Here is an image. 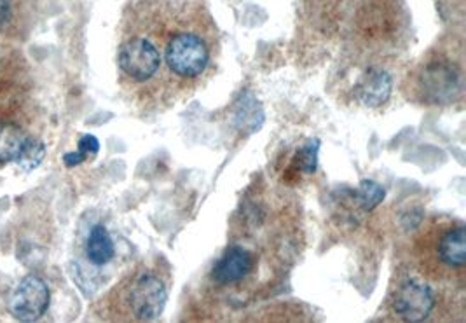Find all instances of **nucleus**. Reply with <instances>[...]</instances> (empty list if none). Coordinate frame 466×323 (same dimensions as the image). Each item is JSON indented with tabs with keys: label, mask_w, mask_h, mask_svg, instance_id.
Instances as JSON below:
<instances>
[{
	"label": "nucleus",
	"mask_w": 466,
	"mask_h": 323,
	"mask_svg": "<svg viewBox=\"0 0 466 323\" xmlns=\"http://www.w3.org/2000/svg\"><path fill=\"white\" fill-rule=\"evenodd\" d=\"M51 294L46 281L35 275L25 277L9 299V311L20 322H37L49 308Z\"/></svg>",
	"instance_id": "obj_7"
},
{
	"label": "nucleus",
	"mask_w": 466,
	"mask_h": 323,
	"mask_svg": "<svg viewBox=\"0 0 466 323\" xmlns=\"http://www.w3.org/2000/svg\"><path fill=\"white\" fill-rule=\"evenodd\" d=\"M116 256V247L104 224L91 227L86 239V257L95 266H106Z\"/></svg>",
	"instance_id": "obj_12"
},
{
	"label": "nucleus",
	"mask_w": 466,
	"mask_h": 323,
	"mask_svg": "<svg viewBox=\"0 0 466 323\" xmlns=\"http://www.w3.org/2000/svg\"><path fill=\"white\" fill-rule=\"evenodd\" d=\"M44 152L28 112V98L0 107V165L18 163L30 172L41 165Z\"/></svg>",
	"instance_id": "obj_2"
},
{
	"label": "nucleus",
	"mask_w": 466,
	"mask_h": 323,
	"mask_svg": "<svg viewBox=\"0 0 466 323\" xmlns=\"http://www.w3.org/2000/svg\"><path fill=\"white\" fill-rule=\"evenodd\" d=\"M407 83L409 100L424 106H449L463 95V64L447 53L433 51L409 74Z\"/></svg>",
	"instance_id": "obj_1"
},
{
	"label": "nucleus",
	"mask_w": 466,
	"mask_h": 323,
	"mask_svg": "<svg viewBox=\"0 0 466 323\" xmlns=\"http://www.w3.org/2000/svg\"><path fill=\"white\" fill-rule=\"evenodd\" d=\"M255 264H257V257L252 250L241 245H233L224 252L222 257L215 262L212 280L220 287L236 285L252 275Z\"/></svg>",
	"instance_id": "obj_9"
},
{
	"label": "nucleus",
	"mask_w": 466,
	"mask_h": 323,
	"mask_svg": "<svg viewBox=\"0 0 466 323\" xmlns=\"http://www.w3.org/2000/svg\"><path fill=\"white\" fill-rule=\"evenodd\" d=\"M16 23V7L13 0H0V35L9 34Z\"/></svg>",
	"instance_id": "obj_15"
},
{
	"label": "nucleus",
	"mask_w": 466,
	"mask_h": 323,
	"mask_svg": "<svg viewBox=\"0 0 466 323\" xmlns=\"http://www.w3.org/2000/svg\"><path fill=\"white\" fill-rule=\"evenodd\" d=\"M168 301V288L161 277L152 271L131 275L123 281L112 296L114 318L152 322L157 320Z\"/></svg>",
	"instance_id": "obj_3"
},
{
	"label": "nucleus",
	"mask_w": 466,
	"mask_h": 323,
	"mask_svg": "<svg viewBox=\"0 0 466 323\" xmlns=\"http://www.w3.org/2000/svg\"><path fill=\"white\" fill-rule=\"evenodd\" d=\"M391 89L393 81L390 74L378 66L369 68L355 87L359 100L367 107H381L382 104L388 102Z\"/></svg>",
	"instance_id": "obj_11"
},
{
	"label": "nucleus",
	"mask_w": 466,
	"mask_h": 323,
	"mask_svg": "<svg viewBox=\"0 0 466 323\" xmlns=\"http://www.w3.org/2000/svg\"><path fill=\"white\" fill-rule=\"evenodd\" d=\"M117 66L127 85L147 86L161 72L163 55L148 37L133 35L119 45Z\"/></svg>",
	"instance_id": "obj_6"
},
{
	"label": "nucleus",
	"mask_w": 466,
	"mask_h": 323,
	"mask_svg": "<svg viewBox=\"0 0 466 323\" xmlns=\"http://www.w3.org/2000/svg\"><path fill=\"white\" fill-rule=\"evenodd\" d=\"M26 96L25 66L11 53L0 49V107Z\"/></svg>",
	"instance_id": "obj_10"
},
{
	"label": "nucleus",
	"mask_w": 466,
	"mask_h": 323,
	"mask_svg": "<svg viewBox=\"0 0 466 323\" xmlns=\"http://www.w3.org/2000/svg\"><path fill=\"white\" fill-rule=\"evenodd\" d=\"M212 51L205 37L192 30L173 32L165 45V65L178 83H196L210 66Z\"/></svg>",
	"instance_id": "obj_5"
},
{
	"label": "nucleus",
	"mask_w": 466,
	"mask_h": 323,
	"mask_svg": "<svg viewBox=\"0 0 466 323\" xmlns=\"http://www.w3.org/2000/svg\"><path fill=\"white\" fill-rule=\"evenodd\" d=\"M384 199V189L372 180H363L359 187V201L361 208L370 212Z\"/></svg>",
	"instance_id": "obj_13"
},
{
	"label": "nucleus",
	"mask_w": 466,
	"mask_h": 323,
	"mask_svg": "<svg viewBox=\"0 0 466 323\" xmlns=\"http://www.w3.org/2000/svg\"><path fill=\"white\" fill-rule=\"evenodd\" d=\"M319 140H311L304 149H300L297 159L300 165V170L306 173H315L317 170V161H319Z\"/></svg>",
	"instance_id": "obj_14"
},
{
	"label": "nucleus",
	"mask_w": 466,
	"mask_h": 323,
	"mask_svg": "<svg viewBox=\"0 0 466 323\" xmlns=\"http://www.w3.org/2000/svg\"><path fill=\"white\" fill-rule=\"evenodd\" d=\"M86 154H83V152H72V154H66L65 156V165L66 167H77V165H81L83 161H86Z\"/></svg>",
	"instance_id": "obj_17"
},
{
	"label": "nucleus",
	"mask_w": 466,
	"mask_h": 323,
	"mask_svg": "<svg viewBox=\"0 0 466 323\" xmlns=\"http://www.w3.org/2000/svg\"><path fill=\"white\" fill-rule=\"evenodd\" d=\"M420 260L431 273H463L466 266V227L444 222L424 233L418 243Z\"/></svg>",
	"instance_id": "obj_4"
},
{
	"label": "nucleus",
	"mask_w": 466,
	"mask_h": 323,
	"mask_svg": "<svg viewBox=\"0 0 466 323\" xmlns=\"http://www.w3.org/2000/svg\"><path fill=\"white\" fill-rule=\"evenodd\" d=\"M100 149V142L93 136V135H85L83 138H81V142H79V152H83V154H96Z\"/></svg>",
	"instance_id": "obj_16"
},
{
	"label": "nucleus",
	"mask_w": 466,
	"mask_h": 323,
	"mask_svg": "<svg viewBox=\"0 0 466 323\" xmlns=\"http://www.w3.org/2000/svg\"><path fill=\"white\" fill-rule=\"evenodd\" d=\"M391 308L400 320L412 323L424 322L435 308L433 290L423 281H402L397 292L393 294Z\"/></svg>",
	"instance_id": "obj_8"
}]
</instances>
